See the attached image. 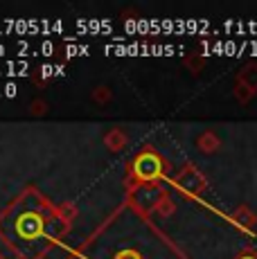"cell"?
I'll return each instance as SVG.
<instances>
[{"label":"cell","instance_id":"cell-1","mask_svg":"<svg viewBox=\"0 0 257 259\" xmlns=\"http://www.w3.org/2000/svg\"><path fill=\"white\" fill-rule=\"evenodd\" d=\"M3 91H5L3 95H5V97H9V99L16 97V95H18V88H16V83H14V81H7V83H5Z\"/></svg>","mask_w":257,"mask_h":259},{"label":"cell","instance_id":"cell-2","mask_svg":"<svg viewBox=\"0 0 257 259\" xmlns=\"http://www.w3.org/2000/svg\"><path fill=\"white\" fill-rule=\"evenodd\" d=\"M38 52H41L43 57H52V52H54L52 41H43V43H41V48H38Z\"/></svg>","mask_w":257,"mask_h":259},{"label":"cell","instance_id":"cell-3","mask_svg":"<svg viewBox=\"0 0 257 259\" xmlns=\"http://www.w3.org/2000/svg\"><path fill=\"white\" fill-rule=\"evenodd\" d=\"M52 74H57V68H54L52 63H43L41 66V77L48 79V77H52Z\"/></svg>","mask_w":257,"mask_h":259},{"label":"cell","instance_id":"cell-4","mask_svg":"<svg viewBox=\"0 0 257 259\" xmlns=\"http://www.w3.org/2000/svg\"><path fill=\"white\" fill-rule=\"evenodd\" d=\"M77 54H79V46H77V43H68V46H66V57L72 59V57H77Z\"/></svg>","mask_w":257,"mask_h":259},{"label":"cell","instance_id":"cell-5","mask_svg":"<svg viewBox=\"0 0 257 259\" xmlns=\"http://www.w3.org/2000/svg\"><path fill=\"white\" fill-rule=\"evenodd\" d=\"M16 34H25V32H29V27H27V21L25 18H21V21H16V29H14Z\"/></svg>","mask_w":257,"mask_h":259},{"label":"cell","instance_id":"cell-6","mask_svg":"<svg viewBox=\"0 0 257 259\" xmlns=\"http://www.w3.org/2000/svg\"><path fill=\"white\" fill-rule=\"evenodd\" d=\"M124 32L126 34H136L138 32V21H126L124 23Z\"/></svg>","mask_w":257,"mask_h":259},{"label":"cell","instance_id":"cell-7","mask_svg":"<svg viewBox=\"0 0 257 259\" xmlns=\"http://www.w3.org/2000/svg\"><path fill=\"white\" fill-rule=\"evenodd\" d=\"M160 29L162 32H172V29H176V25H174V21H160Z\"/></svg>","mask_w":257,"mask_h":259},{"label":"cell","instance_id":"cell-8","mask_svg":"<svg viewBox=\"0 0 257 259\" xmlns=\"http://www.w3.org/2000/svg\"><path fill=\"white\" fill-rule=\"evenodd\" d=\"M115 54L117 57H131V54H128V43L126 46H115Z\"/></svg>","mask_w":257,"mask_h":259},{"label":"cell","instance_id":"cell-9","mask_svg":"<svg viewBox=\"0 0 257 259\" xmlns=\"http://www.w3.org/2000/svg\"><path fill=\"white\" fill-rule=\"evenodd\" d=\"M151 54H156V57H165V46H151Z\"/></svg>","mask_w":257,"mask_h":259},{"label":"cell","instance_id":"cell-10","mask_svg":"<svg viewBox=\"0 0 257 259\" xmlns=\"http://www.w3.org/2000/svg\"><path fill=\"white\" fill-rule=\"evenodd\" d=\"M185 29H190V32H196V29H199V23H196V21H185Z\"/></svg>","mask_w":257,"mask_h":259},{"label":"cell","instance_id":"cell-11","mask_svg":"<svg viewBox=\"0 0 257 259\" xmlns=\"http://www.w3.org/2000/svg\"><path fill=\"white\" fill-rule=\"evenodd\" d=\"M52 32H63V23L61 21H54L52 23Z\"/></svg>","mask_w":257,"mask_h":259},{"label":"cell","instance_id":"cell-12","mask_svg":"<svg viewBox=\"0 0 257 259\" xmlns=\"http://www.w3.org/2000/svg\"><path fill=\"white\" fill-rule=\"evenodd\" d=\"M88 52H91L88 46H79V54H81V57H88Z\"/></svg>","mask_w":257,"mask_h":259},{"label":"cell","instance_id":"cell-13","mask_svg":"<svg viewBox=\"0 0 257 259\" xmlns=\"http://www.w3.org/2000/svg\"><path fill=\"white\" fill-rule=\"evenodd\" d=\"M27 48H29V46H27V41H18V52H21V54L25 52Z\"/></svg>","mask_w":257,"mask_h":259},{"label":"cell","instance_id":"cell-14","mask_svg":"<svg viewBox=\"0 0 257 259\" xmlns=\"http://www.w3.org/2000/svg\"><path fill=\"white\" fill-rule=\"evenodd\" d=\"M54 68H57V74H59V77H63V74H66V68H63L61 63H59V66H54Z\"/></svg>","mask_w":257,"mask_h":259},{"label":"cell","instance_id":"cell-15","mask_svg":"<svg viewBox=\"0 0 257 259\" xmlns=\"http://www.w3.org/2000/svg\"><path fill=\"white\" fill-rule=\"evenodd\" d=\"M104 52H106V54H115V46H113V43H111V46H106V48H104Z\"/></svg>","mask_w":257,"mask_h":259},{"label":"cell","instance_id":"cell-16","mask_svg":"<svg viewBox=\"0 0 257 259\" xmlns=\"http://www.w3.org/2000/svg\"><path fill=\"white\" fill-rule=\"evenodd\" d=\"M169 54H174V46H165V57H169Z\"/></svg>","mask_w":257,"mask_h":259},{"label":"cell","instance_id":"cell-17","mask_svg":"<svg viewBox=\"0 0 257 259\" xmlns=\"http://www.w3.org/2000/svg\"><path fill=\"white\" fill-rule=\"evenodd\" d=\"M5 52H7V50H5V46H3V43H0V57H3Z\"/></svg>","mask_w":257,"mask_h":259},{"label":"cell","instance_id":"cell-18","mask_svg":"<svg viewBox=\"0 0 257 259\" xmlns=\"http://www.w3.org/2000/svg\"><path fill=\"white\" fill-rule=\"evenodd\" d=\"M241 259H257V257H253V255H246V257H241Z\"/></svg>","mask_w":257,"mask_h":259}]
</instances>
